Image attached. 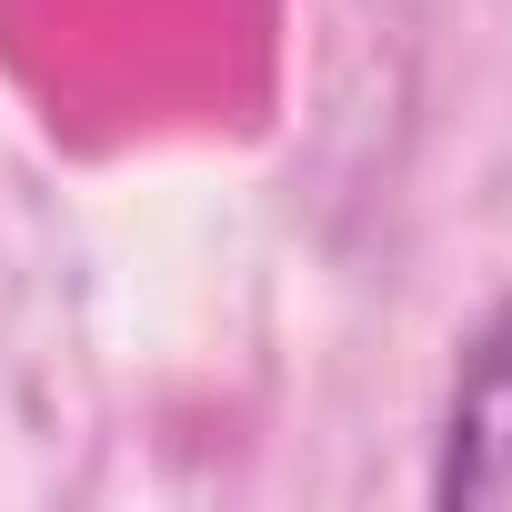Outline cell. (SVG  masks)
Returning <instances> with one entry per match:
<instances>
[{
	"instance_id": "cell-1",
	"label": "cell",
	"mask_w": 512,
	"mask_h": 512,
	"mask_svg": "<svg viewBox=\"0 0 512 512\" xmlns=\"http://www.w3.org/2000/svg\"><path fill=\"white\" fill-rule=\"evenodd\" d=\"M432 492L462 512H512V302L472 332L462 352V382H452V412H442V472Z\"/></svg>"
}]
</instances>
